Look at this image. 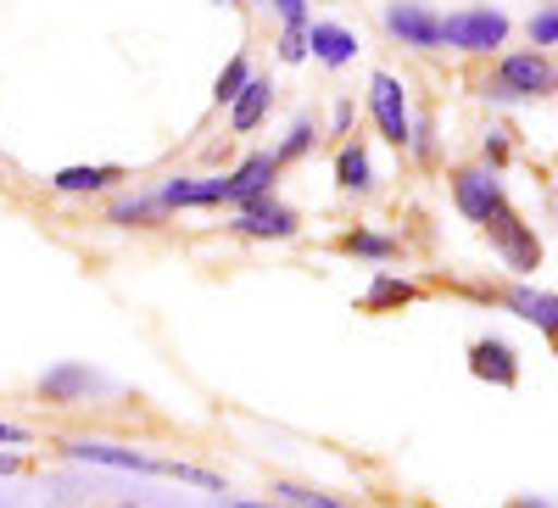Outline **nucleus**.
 <instances>
[{"label": "nucleus", "mask_w": 558, "mask_h": 508, "mask_svg": "<svg viewBox=\"0 0 558 508\" xmlns=\"http://www.w3.org/2000/svg\"><path fill=\"white\" fill-rule=\"evenodd\" d=\"M330 129H336V134H347V129H352V101H336V112H330Z\"/></svg>", "instance_id": "nucleus-30"}, {"label": "nucleus", "mask_w": 558, "mask_h": 508, "mask_svg": "<svg viewBox=\"0 0 558 508\" xmlns=\"http://www.w3.org/2000/svg\"><path fill=\"white\" fill-rule=\"evenodd\" d=\"M481 229L492 235L497 257H502L508 268H514V274H536V268H542V241H536V229L514 213V202H508L502 213H492Z\"/></svg>", "instance_id": "nucleus-5"}, {"label": "nucleus", "mask_w": 558, "mask_h": 508, "mask_svg": "<svg viewBox=\"0 0 558 508\" xmlns=\"http://www.w3.org/2000/svg\"><path fill=\"white\" fill-rule=\"evenodd\" d=\"M168 213H162V202L157 196H118L112 207H107V223H118V229H151V223H162Z\"/></svg>", "instance_id": "nucleus-20"}, {"label": "nucleus", "mask_w": 558, "mask_h": 508, "mask_svg": "<svg viewBox=\"0 0 558 508\" xmlns=\"http://www.w3.org/2000/svg\"><path fill=\"white\" fill-rule=\"evenodd\" d=\"M235 508H286V503H246V497H241Z\"/></svg>", "instance_id": "nucleus-32"}, {"label": "nucleus", "mask_w": 558, "mask_h": 508, "mask_svg": "<svg viewBox=\"0 0 558 508\" xmlns=\"http://www.w3.org/2000/svg\"><path fill=\"white\" fill-rule=\"evenodd\" d=\"M408 302H418V286H413V280H402V274H391V268H375L368 291L357 297V307H363V313H397V307H408Z\"/></svg>", "instance_id": "nucleus-14"}, {"label": "nucleus", "mask_w": 558, "mask_h": 508, "mask_svg": "<svg viewBox=\"0 0 558 508\" xmlns=\"http://www.w3.org/2000/svg\"><path fill=\"white\" fill-rule=\"evenodd\" d=\"M101 380L89 375L84 363H57V368H45L39 375V397L45 402H57V408H73V402H84L89 391H96Z\"/></svg>", "instance_id": "nucleus-13"}, {"label": "nucleus", "mask_w": 558, "mask_h": 508, "mask_svg": "<svg viewBox=\"0 0 558 508\" xmlns=\"http://www.w3.org/2000/svg\"><path fill=\"white\" fill-rule=\"evenodd\" d=\"M368 118H375V129H380V141H391L397 152H408V141H413V107H408V84L397 78V73H375L368 78Z\"/></svg>", "instance_id": "nucleus-4"}, {"label": "nucleus", "mask_w": 558, "mask_h": 508, "mask_svg": "<svg viewBox=\"0 0 558 508\" xmlns=\"http://www.w3.org/2000/svg\"><path fill=\"white\" fill-rule=\"evenodd\" d=\"M123 184V168L118 162H68L51 173V191L57 196H107Z\"/></svg>", "instance_id": "nucleus-11"}, {"label": "nucleus", "mask_w": 558, "mask_h": 508, "mask_svg": "<svg viewBox=\"0 0 558 508\" xmlns=\"http://www.w3.org/2000/svg\"><path fill=\"white\" fill-rule=\"evenodd\" d=\"M452 207L470 223H486L492 213L508 207V191L492 168H452Z\"/></svg>", "instance_id": "nucleus-6"}, {"label": "nucleus", "mask_w": 558, "mask_h": 508, "mask_svg": "<svg viewBox=\"0 0 558 508\" xmlns=\"http://www.w3.org/2000/svg\"><path fill=\"white\" fill-rule=\"evenodd\" d=\"M157 202H162V213H179V207H218V179H191V173L162 179Z\"/></svg>", "instance_id": "nucleus-17"}, {"label": "nucleus", "mask_w": 558, "mask_h": 508, "mask_svg": "<svg viewBox=\"0 0 558 508\" xmlns=\"http://www.w3.org/2000/svg\"><path fill=\"white\" fill-rule=\"evenodd\" d=\"M246 78H252V62L246 57H229L223 62V73H218V84H213V107H229L246 89Z\"/></svg>", "instance_id": "nucleus-23"}, {"label": "nucleus", "mask_w": 558, "mask_h": 508, "mask_svg": "<svg viewBox=\"0 0 558 508\" xmlns=\"http://www.w3.org/2000/svg\"><path fill=\"white\" fill-rule=\"evenodd\" d=\"M486 96L492 101H542V96H553V62L542 51L497 57V68L486 73Z\"/></svg>", "instance_id": "nucleus-2"}, {"label": "nucleus", "mask_w": 558, "mask_h": 508, "mask_svg": "<svg viewBox=\"0 0 558 508\" xmlns=\"http://www.w3.org/2000/svg\"><path fill=\"white\" fill-rule=\"evenodd\" d=\"M502 302L514 307L525 325H536V330H553L558 325V302H553V291H536V286H508L502 291Z\"/></svg>", "instance_id": "nucleus-19"}, {"label": "nucleus", "mask_w": 558, "mask_h": 508, "mask_svg": "<svg viewBox=\"0 0 558 508\" xmlns=\"http://www.w3.org/2000/svg\"><path fill=\"white\" fill-rule=\"evenodd\" d=\"M307 57L324 68H347L357 62V34L347 23H307Z\"/></svg>", "instance_id": "nucleus-12"}, {"label": "nucleus", "mask_w": 558, "mask_h": 508, "mask_svg": "<svg viewBox=\"0 0 558 508\" xmlns=\"http://www.w3.org/2000/svg\"><path fill=\"white\" fill-rule=\"evenodd\" d=\"M0 447L23 452V447H34V431H28V425H12V420H0Z\"/></svg>", "instance_id": "nucleus-28"}, {"label": "nucleus", "mask_w": 558, "mask_h": 508, "mask_svg": "<svg viewBox=\"0 0 558 508\" xmlns=\"http://www.w3.org/2000/svg\"><path fill=\"white\" fill-rule=\"evenodd\" d=\"M502 39H508V12L497 7H458L441 17V45H452L463 57H492Z\"/></svg>", "instance_id": "nucleus-3"}, {"label": "nucleus", "mask_w": 558, "mask_h": 508, "mask_svg": "<svg viewBox=\"0 0 558 508\" xmlns=\"http://www.w3.org/2000/svg\"><path fill=\"white\" fill-rule=\"evenodd\" d=\"M268 107H274V84L252 73V78H246V89H241L235 101H229V129H235V134H252V129L268 118Z\"/></svg>", "instance_id": "nucleus-16"}, {"label": "nucleus", "mask_w": 558, "mask_h": 508, "mask_svg": "<svg viewBox=\"0 0 558 508\" xmlns=\"http://www.w3.org/2000/svg\"><path fill=\"white\" fill-rule=\"evenodd\" d=\"M268 7H274V17L286 23V28H307V23H313V7H307V0H268Z\"/></svg>", "instance_id": "nucleus-25"}, {"label": "nucleus", "mask_w": 558, "mask_h": 508, "mask_svg": "<svg viewBox=\"0 0 558 508\" xmlns=\"http://www.w3.org/2000/svg\"><path fill=\"white\" fill-rule=\"evenodd\" d=\"M336 184H341L347 196H368V191H375V157H368L363 141H341V152H336Z\"/></svg>", "instance_id": "nucleus-15"}, {"label": "nucleus", "mask_w": 558, "mask_h": 508, "mask_svg": "<svg viewBox=\"0 0 558 508\" xmlns=\"http://www.w3.org/2000/svg\"><path fill=\"white\" fill-rule=\"evenodd\" d=\"M531 39H536V51H542V45H558V12L553 7H542L531 17Z\"/></svg>", "instance_id": "nucleus-26"}, {"label": "nucleus", "mask_w": 558, "mask_h": 508, "mask_svg": "<svg viewBox=\"0 0 558 508\" xmlns=\"http://www.w3.org/2000/svg\"><path fill=\"white\" fill-rule=\"evenodd\" d=\"M274 497L286 508H357V503H341L336 492H318V486H296V481H279Z\"/></svg>", "instance_id": "nucleus-21"}, {"label": "nucleus", "mask_w": 558, "mask_h": 508, "mask_svg": "<svg viewBox=\"0 0 558 508\" xmlns=\"http://www.w3.org/2000/svg\"><path fill=\"white\" fill-rule=\"evenodd\" d=\"M279 62L286 68L307 62V28H279Z\"/></svg>", "instance_id": "nucleus-24"}, {"label": "nucleus", "mask_w": 558, "mask_h": 508, "mask_svg": "<svg viewBox=\"0 0 558 508\" xmlns=\"http://www.w3.org/2000/svg\"><path fill=\"white\" fill-rule=\"evenodd\" d=\"M386 28H391V39L413 45V51H441V12H430L425 0H391Z\"/></svg>", "instance_id": "nucleus-9"}, {"label": "nucleus", "mask_w": 558, "mask_h": 508, "mask_svg": "<svg viewBox=\"0 0 558 508\" xmlns=\"http://www.w3.org/2000/svg\"><path fill=\"white\" fill-rule=\"evenodd\" d=\"M470 375L497 386V391H514L520 386V352L508 347L502 336H475L470 341Z\"/></svg>", "instance_id": "nucleus-10"}, {"label": "nucleus", "mask_w": 558, "mask_h": 508, "mask_svg": "<svg viewBox=\"0 0 558 508\" xmlns=\"http://www.w3.org/2000/svg\"><path fill=\"white\" fill-rule=\"evenodd\" d=\"M313 146H318V123H307V118H296V123L286 129V141H279V146H274V162H279V168H286V162H296V157H307Z\"/></svg>", "instance_id": "nucleus-22"}, {"label": "nucleus", "mask_w": 558, "mask_h": 508, "mask_svg": "<svg viewBox=\"0 0 558 508\" xmlns=\"http://www.w3.org/2000/svg\"><path fill=\"white\" fill-rule=\"evenodd\" d=\"M508 508H553L547 497H520V503H508Z\"/></svg>", "instance_id": "nucleus-31"}, {"label": "nucleus", "mask_w": 558, "mask_h": 508, "mask_svg": "<svg viewBox=\"0 0 558 508\" xmlns=\"http://www.w3.org/2000/svg\"><path fill=\"white\" fill-rule=\"evenodd\" d=\"M341 252L347 257H363V263H397L402 257V241L397 235H380V229H368V223H357V229H347V235H341Z\"/></svg>", "instance_id": "nucleus-18"}, {"label": "nucleus", "mask_w": 558, "mask_h": 508, "mask_svg": "<svg viewBox=\"0 0 558 508\" xmlns=\"http://www.w3.org/2000/svg\"><path fill=\"white\" fill-rule=\"evenodd\" d=\"M508 162V129H486V168L497 173Z\"/></svg>", "instance_id": "nucleus-27"}, {"label": "nucleus", "mask_w": 558, "mask_h": 508, "mask_svg": "<svg viewBox=\"0 0 558 508\" xmlns=\"http://www.w3.org/2000/svg\"><path fill=\"white\" fill-rule=\"evenodd\" d=\"M62 452L78 458V464H101V470H129V475H157V481H184V486H202V492H223V475H213L202 464L157 458L146 447H123V442H101V436H73Z\"/></svg>", "instance_id": "nucleus-1"}, {"label": "nucleus", "mask_w": 558, "mask_h": 508, "mask_svg": "<svg viewBox=\"0 0 558 508\" xmlns=\"http://www.w3.org/2000/svg\"><path fill=\"white\" fill-rule=\"evenodd\" d=\"M235 7H246V0H235Z\"/></svg>", "instance_id": "nucleus-34"}, {"label": "nucleus", "mask_w": 558, "mask_h": 508, "mask_svg": "<svg viewBox=\"0 0 558 508\" xmlns=\"http://www.w3.org/2000/svg\"><path fill=\"white\" fill-rule=\"evenodd\" d=\"M229 229H235L241 241H291L296 229H302V218H296V207H286L279 196H263V202H246V207H235Z\"/></svg>", "instance_id": "nucleus-7"}, {"label": "nucleus", "mask_w": 558, "mask_h": 508, "mask_svg": "<svg viewBox=\"0 0 558 508\" xmlns=\"http://www.w3.org/2000/svg\"><path fill=\"white\" fill-rule=\"evenodd\" d=\"M274 179H279L274 152H252L241 168H229V173L218 179V207H246V202L274 196Z\"/></svg>", "instance_id": "nucleus-8"}, {"label": "nucleus", "mask_w": 558, "mask_h": 508, "mask_svg": "<svg viewBox=\"0 0 558 508\" xmlns=\"http://www.w3.org/2000/svg\"><path fill=\"white\" fill-rule=\"evenodd\" d=\"M101 508H146V503H101Z\"/></svg>", "instance_id": "nucleus-33"}, {"label": "nucleus", "mask_w": 558, "mask_h": 508, "mask_svg": "<svg viewBox=\"0 0 558 508\" xmlns=\"http://www.w3.org/2000/svg\"><path fill=\"white\" fill-rule=\"evenodd\" d=\"M23 470H28V458L12 452V447H0V475H23Z\"/></svg>", "instance_id": "nucleus-29"}]
</instances>
